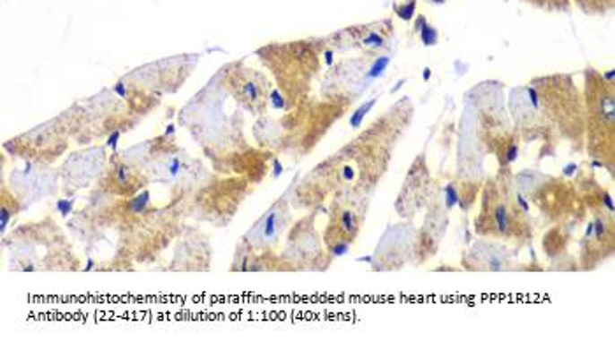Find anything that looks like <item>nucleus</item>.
Masks as SVG:
<instances>
[{
	"mask_svg": "<svg viewBox=\"0 0 615 342\" xmlns=\"http://www.w3.org/2000/svg\"><path fill=\"white\" fill-rule=\"evenodd\" d=\"M393 30V25L389 20L378 21V23H369V25H360V27H349L345 32L351 34V38L360 44L362 47L369 49H378L385 47L389 34Z\"/></svg>",
	"mask_w": 615,
	"mask_h": 342,
	"instance_id": "obj_1",
	"label": "nucleus"
},
{
	"mask_svg": "<svg viewBox=\"0 0 615 342\" xmlns=\"http://www.w3.org/2000/svg\"><path fill=\"white\" fill-rule=\"evenodd\" d=\"M287 218V209L283 208L282 202H276L267 214H264L263 219L254 227L252 234L256 237H259V241L263 244H271L278 234L282 232L283 228V219Z\"/></svg>",
	"mask_w": 615,
	"mask_h": 342,
	"instance_id": "obj_2",
	"label": "nucleus"
},
{
	"mask_svg": "<svg viewBox=\"0 0 615 342\" xmlns=\"http://www.w3.org/2000/svg\"><path fill=\"white\" fill-rule=\"evenodd\" d=\"M113 164H111V181L115 184V192L120 195H127L131 197L134 195L141 184L137 181V174L134 172L131 166L126 160H118V153H113Z\"/></svg>",
	"mask_w": 615,
	"mask_h": 342,
	"instance_id": "obj_3",
	"label": "nucleus"
},
{
	"mask_svg": "<svg viewBox=\"0 0 615 342\" xmlns=\"http://www.w3.org/2000/svg\"><path fill=\"white\" fill-rule=\"evenodd\" d=\"M338 230L351 243L359 232V218L351 209H343L338 218Z\"/></svg>",
	"mask_w": 615,
	"mask_h": 342,
	"instance_id": "obj_4",
	"label": "nucleus"
},
{
	"mask_svg": "<svg viewBox=\"0 0 615 342\" xmlns=\"http://www.w3.org/2000/svg\"><path fill=\"white\" fill-rule=\"evenodd\" d=\"M20 211V206H18V202L13 199H9L7 197V190H5V186H4V190H2V221H0V230H2V234L5 232V228H7V225H9V221H11V218L14 216V214L18 213Z\"/></svg>",
	"mask_w": 615,
	"mask_h": 342,
	"instance_id": "obj_5",
	"label": "nucleus"
},
{
	"mask_svg": "<svg viewBox=\"0 0 615 342\" xmlns=\"http://www.w3.org/2000/svg\"><path fill=\"white\" fill-rule=\"evenodd\" d=\"M419 34H420V41L424 46H435L438 43V30L435 27H431L424 16H420L417 20V29H415Z\"/></svg>",
	"mask_w": 615,
	"mask_h": 342,
	"instance_id": "obj_6",
	"label": "nucleus"
},
{
	"mask_svg": "<svg viewBox=\"0 0 615 342\" xmlns=\"http://www.w3.org/2000/svg\"><path fill=\"white\" fill-rule=\"evenodd\" d=\"M377 102H378L377 97H375V98H369V100L364 102L360 107H357L355 113H351V120H349V125H351V129H359V127L364 124V118L371 113V109L377 106Z\"/></svg>",
	"mask_w": 615,
	"mask_h": 342,
	"instance_id": "obj_7",
	"label": "nucleus"
},
{
	"mask_svg": "<svg viewBox=\"0 0 615 342\" xmlns=\"http://www.w3.org/2000/svg\"><path fill=\"white\" fill-rule=\"evenodd\" d=\"M415 7H417V0H403L394 5V13L404 21L413 20L415 14Z\"/></svg>",
	"mask_w": 615,
	"mask_h": 342,
	"instance_id": "obj_8",
	"label": "nucleus"
},
{
	"mask_svg": "<svg viewBox=\"0 0 615 342\" xmlns=\"http://www.w3.org/2000/svg\"><path fill=\"white\" fill-rule=\"evenodd\" d=\"M492 223H494V227L498 228L499 234H507V230H508V213H507V208L503 204L494 208V219H492Z\"/></svg>",
	"mask_w": 615,
	"mask_h": 342,
	"instance_id": "obj_9",
	"label": "nucleus"
},
{
	"mask_svg": "<svg viewBox=\"0 0 615 342\" xmlns=\"http://www.w3.org/2000/svg\"><path fill=\"white\" fill-rule=\"evenodd\" d=\"M389 64H391V56H378V60L373 64V67L368 73V80L380 78L385 73V69L389 67Z\"/></svg>",
	"mask_w": 615,
	"mask_h": 342,
	"instance_id": "obj_10",
	"label": "nucleus"
},
{
	"mask_svg": "<svg viewBox=\"0 0 615 342\" xmlns=\"http://www.w3.org/2000/svg\"><path fill=\"white\" fill-rule=\"evenodd\" d=\"M457 204H461V195H459L457 188L450 183L445 188V206H446V209H454Z\"/></svg>",
	"mask_w": 615,
	"mask_h": 342,
	"instance_id": "obj_11",
	"label": "nucleus"
},
{
	"mask_svg": "<svg viewBox=\"0 0 615 342\" xmlns=\"http://www.w3.org/2000/svg\"><path fill=\"white\" fill-rule=\"evenodd\" d=\"M148 202H150V193H148V192L139 193L137 197H134L131 201L132 213H141V211H144V208H146Z\"/></svg>",
	"mask_w": 615,
	"mask_h": 342,
	"instance_id": "obj_12",
	"label": "nucleus"
},
{
	"mask_svg": "<svg viewBox=\"0 0 615 342\" xmlns=\"http://www.w3.org/2000/svg\"><path fill=\"white\" fill-rule=\"evenodd\" d=\"M545 9H568V0H527Z\"/></svg>",
	"mask_w": 615,
	"mask_h": 342,
	"instance_id": "obj_13",
	"label": "nucleus"
},
{
	"mask_svg": "<svg viewBox=\"0 0 615 342\" xmlns=\"http://www.w3.org/2000/svg\"><path fill=\"white\" fill-rule=\"evenodd\" d=\"M122 133H124V130L115 129V130H111V133H109V135H108V141H106V146H108V148H111V151H113V153H117V146H118V141H120V137H122Z\"/></svg>",
	"mask_w": 615,
	"mask_h": 342,
	"instance_id": "obj_14",
	"label": "nucleus"
},
{
	"mask_svg": "<svg viewBox=\"0 0 615 342\" xmlns=\"http://www.w3.org/2000/svg\"><path fill=\"white\" fill-rule=\"evenodd\" d=\"M73 206H74V199H60L58 202H56V209L62 213V216L64 218H67L69 216V213L73 211Z\"/></svg>",
	"mask_w": 615,
	"mask_h": 342,
	"instance_id": "obj_15",
	"label": "nucleus"
},
{
	"mask_svg": "<svg viewBox=\"0 0 615 342\" xmlns=\"http://www.w3.org/2000/svg\"><path fill=\"white\" fill-rule=\"evenodd\" d=\"M605 235H607V225H605V219L600 218V219L594 221V237L598 241H603Z\"/></svg>",
	"mask_w": 615,
	"mask_h": 342,
	"instance_id": "obj_16",
	"label": "nucleus"
},
{
	"mask_svg": "<svg viewBox=\"0 0 615 342\" xmlns=\"http://www.w3.org/2000/svg\"><path fill=\"white\" fill-rule=\"evenodd\" d=\"M517 157H519V146L515 142H512L505 151V162L514 164L517 160Z\"/></svg>",
	"mask_w": 615,
	"mask_h": 342,
	"instance_id": "obj_17",
	"label": "nucleus"
},
{
	"mask_svg": "<svg viewBox=\"0 0 615 342\" xmlns=\"http://www.w3.org/2000/svg\"><path fill=\"white\" fill-rule=\"evenodd\" d=\"M271 102H273V107H274V109H283V107H285V100H283V97L280 95L278 90H273V91H271Z\"/></svg>",
	"mask_w": 615,
	"mask_h": 342,
	"instance_id": "obj_18",
	"label": "nucleus"
},
{
	"mask_svg": "<svg viewBox=\"0 0 615 342\" xmlns=\"http://www.w3.org/2000/svg\"><path fill=\"white\" fill-rule=\"evenodd\" d=\"M340 179L345 181V183H351V181L355 179V169L351 167V166H343V167L340 169Z\"/></svg>",
	"mask_w": 615,
	"mask_h": 342,
	"instance_id": "obj_19",
	"label": "nucleus"
},
{
	"mask_svg": "<svg viewBox=\"0 0 615 342\" xmlns=\"http://www.w3.org/2000/svg\"><path fill=\"white\" fill-rule=\"evenodd\" d=\"M515 202H517V206H519V209H521L523 213L527 214L531 211L529 202H527L526 197H524L523 193H517V195H515Z\"/></svg>",
	"mask_w": 615,
	"mask_h": 342,
	"instance_id": "obj_20",
	"label": "nucleus"
},
{
	"mask_svg": "<svg viewBox=\"0 0 615 342\" xmlns=\"http://www.w3.org/2000/svg\"><path fill=\"white\" fill-rule=\"evenodd\" d=\"M603 202H605L607 209L612 213L614 211V202H612V197L609 193H603Z\"/></svg>",
	"mask_w": 615,
	"mask_h": 342,
	"instance_id": "obj_21",
	"label": "nucleus"
},
{
	"mask_svg": "<svg viewBox=\"0 0 615 342\" xmlns=\"http://www.w3.org/2000/svg\"><path fill=\"white\" fill-rule=\"evenodd\" d=\"M614 76L615 71H612V69H611V71H609L607 74H603V80H607V81H609V85L612 86L614 85Z\"/></svg>",
	"mask_w": 615,
	"mask_h": 342,
	"instance_id": "obj_22",
	"label": "nucleus"
},
{
	"mask_svg": "<svg viewBox=\"0 0 615 342\" xmlns=\"http://www.w3.org/2000/svg\"><path fill=\"white\" fill-rule=\"evenodd\" d=\"M593 234H594V223H589V227L585 230V239H591Z\"/></svg>",
	"mask_w": 615,
	"mask_h": 342,
	"instance_id": "obj_23",
	"label": "nucleus"
},
{
	"mask_svg": "<svg viewBox=\"0 0 615 342\" xmlns=\"http://www.w3.org/2000/svg\"><path fill=\"white\" fill-rule=\"evenodd\" d=\"M93 265H95V261L90 258V260H88L87 267H85V270H91V269H93Z\"/></svg>",
	"mask_w": 615,
	"mask_h": 342,
	"instance_id": "obj_24",
	"label": "nucleus"
},
{
	"mask_svg": "<svg viewBox=\"0 0 615 342\" xmlns=\"http://www.w3.org/2000/svg\"><path fill=\"white\" fill-rule=\"evenodd\" d=\"M573 169H576V166H568V167L565 169V174H567V175H571V174H573Z\"/></svg>",
	"mask_w": 615,
	"mask_h": 342,
	"instance_id": "obj_25",
	"label": "nucleus"
},
{
	"mask_svg": "<svg viewBox=\"0 0 615 342\" xmlns=\"http://www.w3.org/2000/svg\"><path fill=\"white\" fill-rule=\"evenodd\" d=\"M429 78H431V69H426V73H424V80H426V81H429Z\"/></svg>",
	"mask_w": 615,
	"mask_h": 342,
	"instance_id": "obj_26",
	"label": "nucleus"
},
{
	"mask_svg": "<svg viewBox=\"0 0 615 342\" xmlns=\"http://www.w3.org/2000/svg\"><path fill=\"white\" fill-rule=\"evenodd\" d=\"M403 85H404V80H401V81L395 85V88H393V93H395V91H397V90H399V88H401Z\"/></svg>",
	"mask_w": 615,
	"mask_h": 342,
	"instance_id": "obj_27",
	"label": "nucleus"
},
{
	"mask_svg": "<svg viewBox=\"0 0 615 342\" xmlns=\"http://www.w3.org/2000/svg\"><path fill=\"white\" fill-rule=\"evenodd\" d=\"M429 4H443V2H446V0H428Z\"/></svg>",
	"mask_w": 615,
	"mask_h": 342,
	"instance_id": "obj_28",
	"label": "nucleus"
}]
</instances>
